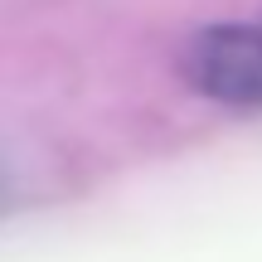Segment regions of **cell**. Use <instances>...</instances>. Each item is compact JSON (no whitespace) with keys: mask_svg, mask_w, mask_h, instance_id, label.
<instances>
[{"mask_svg":"<svg viewBox=\"0 0 262 262\" xmlns=\"http://www.w3.org/2000/svg\"><path fill=\"white\" fill-rule=\"evenodd\" d=\"M185 78L224 107H262V25H214L194 34Z\"/></svg>","mask_w":262,"mask_h":262,"instance_id":"cell-1","label":"cell"}]
</instances>
